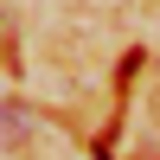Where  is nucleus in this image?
I'll return each instance as SVG.
<instances>
[{"instance_id":"f257e3e1","label":"nucleus","mask_w":160,"mask_h":160,"mask_svg":"<svg viewBox=\"0 0 160 160\" xmlns=\"http://www.w3.org/2000/svg\"><path fill=\"white\" fill-rule=\"evenodd\" d=\"M96 160H109V148H96Z\"/></svg>"}]
</instances>
